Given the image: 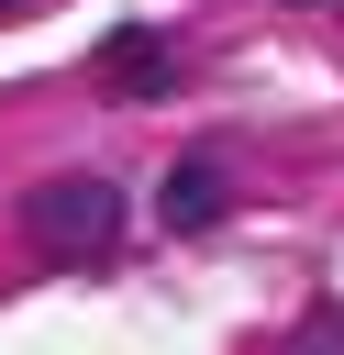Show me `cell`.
Listing matches in <instances>:
<instances>
[{
    "label": "cell",
    "mask_w": 344,
    "mask_h": 355,
    "mask_svg": "<svg viewBox=\"0 0 344 355\" xmlns=\"http://www.w3.org/2000/svg\"><path fill=\"white\" fill-rule=\"evenodd\" d=\"M22 233H33L44 255H89V266H100V255H111V233H122V189L67 166V178L22 189Z\"/></svg>",
    "instance_id": "6da1fadb"
},
{
    "label": "cell",
    "mask_w": 344,
    "mask_h": 355,
    "mask_svg": "<svg viewBox=\"0 0 344 355\" xmlns=\"http://www.w3.org/2000/svg\"><path fill=\"white\" fill-rule=\"evenodd\" d=\"M100 89H111V100H166V89H178V55H166V33L122 22V33L100 44Z\"/></svg>",
    "instance_id": "7a4b0ae2"
},
{
    "label": "cell",
    "mask_w": 344,
    "mask_h": 355,
    "mask_svg": "<svg viewBox=\"0 0 344 355\" xmlns=\"http://www.w3.org/2000/svg\"><path fill=\"white\" fill-rule=\"evenodd\" d=\"M222 211H233L222 155H178V166H166V233H211Z\"/></svg>",
    "instance_id": "3957f363"
},
{
    "label": "cell",
    "mask_w": 344,
    "mask_h": 355,
    "mask_svg": "<svg viewBox=\"0 0 344 355\" xmlns=\"http://www.w3.org/2000/svg\"><path fill=\"white\" fill-rule=\"evenodd\" d=\"M0 11H22V0H0Z\"/></svg>",
    "instance_id": "277c9868"
},
{
    "label": "cell",
    "mask_w": 344,
    "mask_h": 355,
    "mask_svg": "<svg viewBox=\"0 0 344 355\" xmlns=\"http://www.w3.org/2000/svg\"><path fill=\"white\" fill-rule=\"evenodd\" d=\"M300 11H311V0H300Z\"/></svg>",
    "instance_id": "5b68a950"
}]
</instances>
